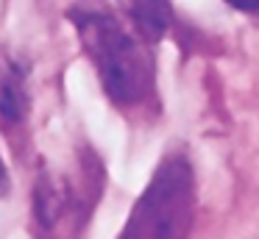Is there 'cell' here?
Listing matches in <instances>:
<instances>
[{"mask_svg":"<svg viewBox=\"0 0 259 239\" xmlns=\"http://www.w3.org/2000/svg\"><path fill=\"white\" fill-rule=\"evenodd\" d=\"M195 220V172L181 156H167L140 195L120 239H187Z\"/></svg>","mask_w":259,"mask_h":239,"instance_id":"2","label":"cell"},{"mask_svg":"<svg viewBox=\"0 0 259 239\" xmlns=\"http://www.w3.org/2000/svg\"><path fill=\"white\" fill-rule=\"evenodd\" d=\"M28 67L9 53H0V120L23 122L28 114Z\"/></svg>","mask_w":259,"mask_h":239,"instance_id":"3","label":"cell"},{"mask_svg":"<svg viewBox=\"0 0 259 239\" xmlns=\"http://www.w3.org/2000/svg\"><path fill=\"white\" fill-rule=\"evenodd\" d=\"M240 11H259V0H226Z\"/></svg>","mask_w":259,"mask_h":239,"instance_id":"6","label":"cell"},{"mask_svg":"<svg viewBox=\"0 0 259 239\" xmlns=\"http://www.w3.org/2000/svg\"><path fill=\"white\" fill-rule=\"evenodd\" d=\"M9 192V172H6V164H3V159H0V198Z\"/></svg>","mask_w":259,"mask_h":239,"instance_id":"7","label":"cell"},{"mask_svg":"<svg viewBox=\"0 0 259 239\" xmlns=\"http://www.w3.org/2000/svg\"><path fill=\"white\" fill-rule=\"evenodd\" d=\"M73 209V195L70 186L56 175H45L34 189V214L42 228H53L67 217Z\"/></svg>","mask_w":259,"mask_h":239,"instance_id":"4","label":"cell"},{"mask_svg":"<svg viewBox=\"0 0 259 239\" xmlns=\"http://www.w3.org/2000/svg\"><path fill=\"white\" fill-rule=\"evenodd\" d=\"M128 14L145 42H159L173 20L170 0H128Z\"/></svg>","mask_w":259,"mask_h":239,"instance_id":"5","label":"cell"},{"mask_svg":"<svg viewBox=\"0 0 259 239\" xmlns=\"http://www.w3.org/2000/svg\"><path fill=\"white\" fill-rule=\"evenodd\" d=\"M73 22L112 103L131 109L151 98L153 61L140 39L131 36L114 17L98 11H73Z\"/></svg>","mask_w":259,"mask_h":239,"instance_id":"1","label":"cell"}]
</instances>
